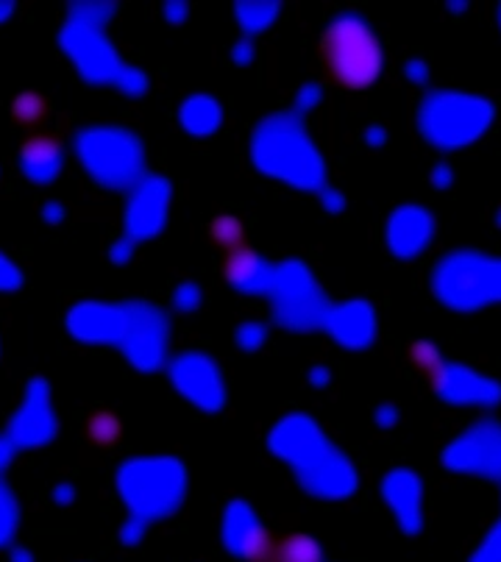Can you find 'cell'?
<instances>
[{
  "mask_svg": "<svg viewBox=\"0 0 501 562\" xmlns=\"http://www.w3.org/2000/svg\"><path fill=\"white\" fill-rule=\"evenodd\" d=\"M87 438L98 445H115L120 440V420L111 412H95L87 420Z\"/></svg>",
  "mask_w": 501,
  "mask_h": 562,
  "instance_id": "cell-18",
  "label": "cell"
},
{
  "mask_svg": "<svg viewBox=\"0 0 501 562\" xmlns=\"http://www.w3.org/2000/svg\"><path fill=\"white\" fill-rule=\"evenodd\" d=\"M477 562H501V526L493 531V538L479 549Z\"/></svg>",
  "mask_w": 501,
  "mask_h": 562,
  "instance_id": "cell-22",
  "label": "cell"
},
{
  "mask_svg": "<svg viewBox=\"0 0 501 562\" xmlns=\"http://www.w3.org/2000/svg\"><path fill=\"white\" fill-rule=\"evenodd\" d=\"M262 271H265V265L254 251H242L240 248V251H231L229 260H226V278L237 287L257 285L262 278Z\"/></svg>",
  "mask_w": 501,
  "mask_h": 562,
  "instance_id": "cell-16",
  "label": "cell"
},
{
  "mask_svg": "<svg viewBox=\"0 0 501 562\" xmlns=\"http://www.w3.org/2000/svg\"><path fill=\"white\" fill-rule=\"evenodd\" d=\"M64 165V151L59 140L53 136L37 134L32 140H25L23 148H20V170L32 181L39 184H48L56 176L62 174Z\"/></svg>",
  "mask_w": 501,
  "mask_h": 562,
  "instance_id": "cell-11",
  "label": "cell"
},
{
  "mask_svg": "<svg viewBox=\"0 0 501 562\" xmlns=\"http://www.w3.org/2000/svg\"><path fill=\"white\" fill-rule=\"evenodd\" d=\"M251 159L267 179H276L293 190L326 187V165L312 143L310 131L296 111H278L257 125L251 136Z\"/></svg>",
  "mask_w": 501,
  "mask_h": 562,
  "instance_id": "cell-1",
  "label": "cell"
},
{
  "mask_svg": "<svg viewBox=\"0 0 501 562\" xmlns=\"http://www.w3.org/2000/svg\"><path fill=\"white\" fill-rule=\"evenodd\" d=\"M179 123L190 136H212L223 123V109L212 95H190L179 106Z\"/></svg>",
  "mask_w": 501,
  "mask_h": 562,
  "instance_id": "cell-12",
  "label": "cell"
},
{
  "mask_svg": "<svg viewBox=\"0 0 501 562\" xmlns=\"http://www.w3.org/2000/svg\"><path fill=\"white\" fill-rule=\"evenodd\" d=\"M404 73H407V79L413 81V84H427V81H429V64L424 62V59H409V62L404 64Z\"/></svg>",
  "mask_w": 501,
  "mask_h": 562,
  "instance_id": "cell-24",
  "label": "cell"
},
{
  "mask_svg": "<svg viewBox=\"0 0 501 562\" xmlns=\"http://www.w3.org/2000/svg\"><path fill=\"white\" fill-rule=\"evenodd\" d=\"M434 292L454 309L501 301V260L482 251H454L434 267Z\"/></svg>",
  "mask_w": 501,
  "mask_h": 562,
  "instance_id": "cell-5",
  "label": "cell"
},
{
  "mask_svg": "<svg viewBox=\"0 0 501 562\" xmlns=\"http://www.w3.org/2000/svg\"><path fill=\"white\" fill-rule=\"evenodd\" d=\"M366 136H368V145H371V148H379V145L387 143V131L379 129V125H371Z\"/></svg>",
  "mask_w": 501,
  "mask_h": 562,
  "instance_id": "cell-28",
  "label": "cell"
},
{
  "mask_svg": "<svg viewBox=\"0 0 501 562\" xmlns=\"http://www.w3.org/2000/svg\"><path fill=\"white\" fill-rule=\"evenodd\" d=\"M321 201L323 206H326V212H343V206H346V199H343L341 192L329 190V187L321 190Z\"/></svg>",
  "mask_w": 501,
  "mask_h": 562,
  "instance_id": "cell-25",
  "label": "cell"
},
{
  "mask_svg": "<svg viewBox=\"0 0 501 562\" xmlns=\"http://www.w3.org/2000/svg\"><path fill=\"white\" fill-rule=\"evenodd\" d=\"M496 120V106L488 98L463 89H429L415 111L424 143L438 151H463L479 143Z\"/></svg>",
  "mask_w": 501,
  "mask_h": 562,
  "instance_id": "cell-2",
  "label": "cell"
},
{
  "mask_svg": "<svg viewBox=\"0 0 501 562\" xmlns=\"http://www.w3.org/2000/svg\"><path fill=\"white\" fill-rule=\"evenodd\" d=\"M45 115H48V100L39 93H23L14 98L12 104V118L20 125H37L43 123Z\"/></svg>",
  "mask_w": 501,
  "mask_h": 562,
  "instance_id": "cell-17",
  "label": "cell"
},
{
  "mask_svg": "<svg viewBox=\"0 0 501 562\" xmlns=\"http://www.w3.org/2000/svg\"><path fill=\"white\" fill-rule=\"evenodd\" d=\"M187 9H190V7H187V3H167L165 17L174 20V23H176V20H184L187 17Z\"/></svg>",
  "mask_w": 501,
  "mask_h": 562,
  "instance_id": "cell-29",
  "label": "cell"
},
{
  "mask_svg": "<svg viewBox=\"0 0 501 562\" xmlns=\"http://www.w3.org/2000/svg\"><path fill=\"white\" fill-rule=\"evenodd\" d=\"M12 3H0V20H7L9 14H12Z\"/></svg>",
  "mask_w": 501,
  "mask_h": 562,
  "instance_id": "cell-31",
  "label": "cell"
},
{
  "mask_svg": "<svg viewBox=\"0 0 501 562\" xmlns=\"http://www.w3.org/2000/svg\"><path fill=\"white\" fill-rule=\"evenodd\" d=\"M62 45L87 81H118L123 64L100 32V23L79 17L64 28Z\"/></svg>",
  "mask_w": 501,
  "mask_h": 562,
  "instance_id": "cell-6",
  "label": "cell"
},
{
  "mask_svg": "<svg viewBox=\"0 0 501 562\" xmlns=\"http://www.w3.org/2000/svg\"><path fill=\"white\" fill-rule=\"evenodd\" d=\"M212 237H215L217 246L226 248V251L231 254V251H240L246 231H242V223L237 220V217L223 215V217H217L215 223H212Z\"/></svg>",
  "mask_w": 501,
  "mask_h": 562,
  "instance_id": "cell-19",
  "label": "cell"
},
{
  "mask_svg": "<svg viewBox=\"0 0 501 562\" xmlns=\"http://www.w3.org/2000/svg\"><path fill=\"white\" fill-rule=\"evenodd\" d=\"M257 562H323V554L310 535H287L282 540H271Z\"/></svg>",
  "mask_w": 501,
  "mask_h": 562,
  "instance_id": "cell-14",
  "label": "cell"
},
{
  "mask_svg": "<svg viewBox=\"0 0 501 562\" xmlns=\"http://www.w3.org/2000/svg\"><path fill=\"white\" fill-rule=\"evenodd\" d=\"M9 273H12V265H9V262L0 256V285H3V282H9Z\"/></svg>",
  "mask_w": 501,
  "mask_h": 562,
  "instance_id": "cell-30",
  "label": "cell"
},
{
  "mask_svg": "<svg viewBox=\"0 0 501 562\" xmlns=\"http://www.w3.org/2000/svg\"><path fill=\"white\" fill-rule=\"evenodd\" d=\"M120 89H123L126 95H143L145 89H148V79H145L143 70H136V68H129V64H123V70H120L118 81H115Z\"/></svg>",
  "mask_w": 501,
  "mask_h": 562,
  "instance_id": "cell-21",
  "label": "cell"
},
{
  "mask_svg": "<svg viewBox=\"0 0 501 562\" xmlns=\"http://www.w3.org/2000/svg\"><path fill=\"white\" fill-rule=\"evenodd\" d=\"M278 9L282 7H278V3H271V0H265V3H248V0L237 3V23H240L246 39L265 34L267 28L276 23Z\"/></svg>",
  "mask_w": 501,
  "mask_h": 562,
  "instance_id": "cell-15",
  "label": "cell"
},
{
  "mask_svg": "<svg viewBox=\"0 0 501 562\" xmlns=\"http://www.w3.org/2000/svg\"><path fill=\"white\" fill-rule=\"evenodd\" d=\"M321 100V87H315V84H310V87L301 89V98L296 100L298 109H310L312 104H318Z\"/></svg>",
  "mask_w": 501,
  "mask_h": 562,
  "instance_id": "cell-26",
  "label": "cell"
},
{
  "mask_svg": "<svg viewBox=\"0 0 501 562\" xmlns=\"http://www.w3.org/2000/svg\"><path fill=\"white\" fill-rule=\"evenodd\" d=\"M170 210V184L162 176H143L126 204V226L131 237L159 235Z\"/></svg>",
  "mask_w": 501,
  "mask_h": 562,
  "instance_id": "cell-8",
  "label": "cell"
},
{
  "mask_svg": "<svg viewBox=\"0 0 501 562\" xmlns=\"http://www.w3.org/2000/svg\"><path fill=\"white\" fill-rule=\"evenodd\" d=\"M251 59H254V43H251V39H242V43L235 48V62L248 64Z\"/></svg>",
  "mask_w": 501,
  "mask_h": 562,
  "instance_id": "cell-27",
  "label": "cell"
},
{
  "mask_svg": "<svg viewBox=\"0 0 501 562\" xmlns=\"http://www.w3.org/2000/svg\"><path fill=\"white\" fill-rule=\"evenodd\" d=\"M75 154L84 170L109 190L134 187L143 179V143L126 129H111V125L84 129L75 136Z\"/></svg>",
  "mask_w": 501,
  "mask_h": 562,
  "instance_id": "cell-4",
  "label": "cell"
},
{
  "mask_svg": "<svg viewBox=\"0 0 501 562\" xmlns=\"http://www.w3.org/2000/svg\"><path fill=\"white\" fill-rule=\"evenodd\" d=\"M499 28H501V7H499Z\"/></svg>",
  "mask_w": 501,
  "mask_h": 562,
  "instance_id": "cell-33",
  "label": "cell"
},
{
  "mask_svg": "<svg viewBox=\"0 0 501 562\" xmlns=\"http://www.w3.org/2000/svg\"><path fill=\"white\" fill-rule=\"evenodd\" d=\"M429 179H432L434 190H449L454 184V170L445 162H438L432 174H429Z\"/></svg>",
  "mask_w": 501,
  "mask_h": 562,
  "instance_id": "cell-23",
  "label": "cell"
},
{
  "mask_svg": "<svg viewBox=\"0 0 501 562\" xmlns=\"http://www.w3.org/2000/svg\"><path fill=\"white\" fill-rule=\"evenodd\" d=\"M387 495L396 507L398 518H402L404 529H418L421 524V485L415 479V474H393L387 482Z\"/></svg>",
  "mask_w": 501,
  "mask_h": 562,
  "instance_id": "cell-13",
  "label": "cell"
},
{
  "mask_svg": "<svg viewBox=\"0 0 501 562\" xmlns=\"http://www.w3.org/2000/svg\"><path fill=\"white\" fill-rule=\"evenodd\" d=\"M409 357H413L415 368H418L421 373H427L429 379H434V373L443 368V357H440L438 348H434L432 343H427V340L415 343L413 351H409Z\"/></svg>",
  "mask_w": 501,
  "mask_h": 562,
  "instance_id": "cell-20",
  "label": "cell"
},
{
  "mask_svg": "<svg viewBox=\"0 0 501 562\" xmlns=\"http://www.w3.org/2000/svg\"><path fill=\"white\" fill-rule=\"evenodd\" d=\"M434 215L421 204H402L390 212L384 223V240L398 260L421 256L434 240Z\"/></svg>",
  "mask_w": 501,
  "mask_h": 562,
  "instance_id": "cell-7",
  "label": "cell"
},
{
  "mask_svg": "<svg viewBox=\"0 0 501 562\" xmlns=\"http://www.w3.org/2000/svg\"><path fill=\"white\" fill-rule=\"evenodd\" d=\"M496 226H499V229H501V210L496 212Z\"/></svg>",
  "mask_w": 501,
  "mask_h": 562,
  "instance_id": "cell-32",
  "label": "cell"
},
{
  "mask_svg": "<svg viewBox=\"0 0 501 562\" xmlns=\"http://www.w3.org/2000/svg\"><path fill=\"white\" fill-rule=\"evenodd\" d=\"M326 73L348 89H368L384 70V45L373 25L357 12H341L329 20L321 37Z\"/></svg>",
  "mask_w": 501,
  "mask_h": 562,
  "instance_id": "cell-3",
  "label": "cell"
},
{
  "mask_svg": "<svg viewBox=\"0 0 501 562\" xmlns=\"http://www.w3.org/2000/svg\"><path fill=\"white\" fill-rule=\"evenodd\" d=\"M449 468L501 479V427L485 423L470 429L463 440L454 443V449H449Z\"/></svg>",
  "mask_w": 501,
  "mask_h": 562,
  "instance_id": "cell-9",
  "label": "cell"
},
{
  "mask_svg": "<svg viewBox=\"0 0 501 562\" xmlns=\"http://www.w3.org/2000/svg\"><path fill=\"white\" fill-rule=\"evenodd\" d=\"M432 384L440 396L452 404H496L501 398L499 384L452 362H443V368L434 373Z\"/></svg>",
  "mask_w": 501,
  "mask_h": 562,
  "instance_id": "cell-10",
  "label": "cell"
}]
</instances>
